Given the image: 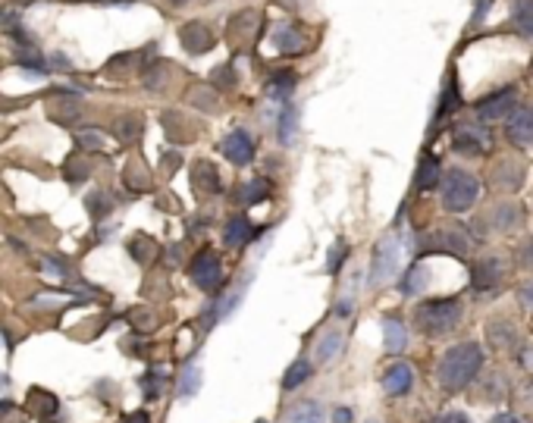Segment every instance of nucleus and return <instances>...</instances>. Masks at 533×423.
Here are the masks:
<instances>
[{"instance_id":"1","label":"nucleus","mask_w":533,"mask_h":423,"mask_svg":"<svg viewBox=\"0 0 533 423\" xmlns=\"http://www.w3.org/2000/svg\"><path fill=\"white\" fill-rule=\"evenodd\" d=\"M483 367V348L473 342H465V345H455L442 355L440 361V383L446 392H461L473 377L477 371Z\"/></svg>"},{"instance_id":"2","label":"nucleus","mask_w":533,"mask_h":423,"mask_svg":"<svg viewBox=\"0 0 533 423\" xmlns=\"http://www.w3.org/2000/svg\"><path fill=\"white\" fill-rule=\"evenodd\" d=\"M461 301L458 298H440V301H426V305L418 307L414 320L418 326L426 332V336H446L455 326L461 323Z\"/></svg>"},{"instance_id":"3","label":"nucleus","mask_w":533,"mask_h":423,"mask_svg":"<svg viewBox=\"0 0 533 423\" xmlns=\"http://www.w3.org/2000/svg\"><path fill=\"white\" fill-rule=\"evenodd\" d=\"M477 179L471 172H461V170H452L442 182V201H446L449 211H467V207L477 201Z\"/></svg>"},{"instance_id":"4","label":"nucleus","mask_w":533,"mask_h":423,"mask_svg":"<svg viewBox=\"0 0 533 423\" xmlns=\"http://www.w3.org/2000/svg\"><path fill=\"white\" fill-rule=\"evenodd\" d=\"M399 260H402V248L399 242H395L393 235L383 238L380 245H377V251H373V267H370V283L380 285L386 283V279L395 276V270H399Z\"/></svg>"},{"instance_id":"5","label":"nucleus","mask_w":533,"mask_h":423,"mask_svg":"<svg viewBox=\"0 0 533 423\" xmlns=\"http://www.w3.org/2000/svg\"><path fill=\"white\" fill-rule=\"evenodd\" d=\"M192 279L198 289L204 291H213L217 285L223 283V267H220V258L213 251H201L198 258L192 260Z\"/></svg>"},{"instance_id":"6","label":"nucleus","mask_w":533,"mask_h":423,"mask_svg":"<svg viewBox=\"0 0 533 423\" xmlns=\"http://www.w3.org/2000/svg\"><path fill=\"white\" fill-rule=\"evenodd\" d=\"M489 145V135L480 132L473 123H458V129H455V148H458L461 154H480V148Z\"/></svg>"},{"instance_id":"7","label":"nucleus","mask_w":533,"mask_h":423,"mask_svg":"<svg viewBox=\"0 0 533 423\" xmlns=\"http://www.w3.org/2000/svg\"><path fill=\"white\" fill-rule=\"evenodd\" d=\"M411 383H414V367L402 361V364L386 371V377H383V392H386V395H405V392L411 389Z\"/></svg>"},{"instance_id":"8","label":"nucleus","mask_w":533,"mask_h":423,"mask_svg":"<svg viewBox=\"0 0 533 423\" xmlns=\"http://www.w3.org/2000/svg\"><path fill=\"white\" fill-rule=\"evenodd\" d=\"M514 98H518V94H514V88L493 94V98H487L483 104L477 107V116H483V119H505V113L514 110Z\"/></svg>"},{"instance_id":"9","label":"nucleus","mask_w":533,"mask_h":423,"mask_svg":"<svg viewBox=\"0 0 533 423\" xmlns=\"http://www.w3.org/2000/svg\"><path fill=\"white\" fill-rule=\"evenodd\" d=\"M223 154H227L233 164L245 166L248 160L254 157V141L248 139V132H242V129H235L233 135H229L227 141H223Z\"/></svg>"},{"instance_id":"10","label":"nucleus","mask_w":533,"mask_h":423,"mask_svg":"<svg viewBox=\"0 0 533 423\" xmlns=\"http://www.w3.org/2000/svg\"><path fill=\"white\" fill-rule=\"evenodd\" d=\"M342 345H346V336H342L339 330H330V332H323L320 336V342H317V361L320 364H330V361H336L339 357V351H342Z\"/></svg>"},{"instance_id":"11","label":"nucleus","mask_w":533,"mask_h":423,"mask_svg":"<svg viewBox=\"0 0 533 423\" xmlns=\"http://www.w3.org/2000/svg\"><path fill=\"white\" fill-rule=\"evenodd\" d=\"M323 420H327V411H323V404H317V402L295 404L286 417V423H323Z\"/></svg>"},{"instance_id":"12","label":"nucleus","mask_w":533,"mask_h":423,"mask_svg":"<svg viewBox=\"0 0 533 423\" xmlns=\"http://www.w3.org/2000/svg\"><path fill=\"white\" fill-rule=\"evenodd\" d=\"M508 135H512V141H518V145H533V107L530 110H521L518 116L512 119Z\"/></svg>"},{"instance_id":"13","label":"nucleus","mask_w":533,"mask_h":423,"mask_svg":"<svg viewBox=\"0 0 533 423\" xmlns=\"http://www.w3.org/2000/svg\"><path fill=\"white\" fill-rule=\"evenodd\" d=\"M383 336H386V351H393V355H402L408 345V330L405 323H399L395 317H389L386 323H383Z\"/></svg>"},{"instance_id":"14","label":"nucleus","mask_w":533,"mask_h":423,"mask_svg":"<svg viewBox=\"0 0 533 423\" xmlns=\"http://www.w3.org/2000/svg\"><path fill=\"white\" fill-rule=\"evenodd\" d=\"M251 235H254V229H251V223H248L245 217L229 219V226H227V245L229 248H242Z\"/></svg>"},{"instance_id":"15","label":"nucleus","mask_w":533,"mask_h":423,"mask_svg":"<svg viewBox=\"0 0 533 423\" xmlns=\"http://www.w3.org/2000/svg\"><path fill=\"white\" fill-rule=\"evenodd\" d=\"M305 379H311V364H307L305 357H298L292 367L286 371V379H282V389H295V386H301Z\"/></svg>"},{"instance_id":"16","label":"nucleus","mask_w":533,"mask_h":423,"mask_svg":"<svg viewBox=\"0 0 533 423\" xmlns=\"http://www.w3.org/2000/svg\"><path fill=\"white\" fill-rule=\"evenodd\" d=\"M424 283H426L424 267H411V270L405 273V279H402V295H418V291L424 289Z\"/></svg>"},{"instance_id":"17","label":"nucleus","mask_w":533,"mask_h":423,"mask_svg":"<svg viewBox=\"0 0 533 423\" xmlns=\"http://www.w3.org/2000/svg\"><path fill=\"white\" fill-rule=\"evenodd\" d=\"M274 41H276V47H280V51H286V53H295V51L301 47V38H298V35H295L289 26H280V28H276Z\"/></svg>"},{"instance_id":"18","label":"nucleus","mask_w":533,"mask_h":423,"mask_svg":"<svg viewBox=\"0 0 533 423\" xmlns=\"http://www.w3.org/2000/svg\"><path fill=\"white\" fill-rule=\"evenodd\" d=\"M436 176H440V164H436V160H424V166H420V176H418V188H420V192L434 188L436 186Z\"/></svg>"},{"instance_id":"19","label":"nucleus","mask_w":533,"mask_h":423,"mask_svg":"<svg viewBox=\"0 0 533 423\" xmlns=\"http://www.w3.org/2000/svg\"><path fill=\"white\" fill-rule=\"evenodd\" d=\"M295 107H286V110H282V116H280V129H276V132H280V141L282 145H289V141L295 139Z\"/></svg>"},{"instance_id":"20","label":"nucleus","mask_w":533,"mask_h":423,"mask_svg":"<svg viewBox=\"0 0 533 423\" xmlns=\"http://www.w3.org/2000/svg\"><path fill=\"white\" fill-rule=\"evenodd\" d=\"M266 192H270V186H266L264 179H258V182H248V186L242 188V204H254V201H264Z\"/></svg>"},{"instance_id":"21","label":"nucleus","mask_w":533,"mask_h":423,"mask_svg":"<svg viewBox=\"0 0 533 423\" xmlns=\"http://www.w3.org/2000/svg\"><path fill=\"white\" fill-rule=\"evenodd\" d=\"M198 386H201V371L198 367H188L186 373H182V379H179V395H195V392H198Z\"/></svg>"},{"instance_id":"22","label":"nucleus","mask_w":533,"mask_h":423,"mask_svg":"<svg viewBox=\"0 0 533 423\" xmlns=\"http://www.w3.org/2000/svg\"><path fill=\"white\" fill-rule=\"evenodd\" d=\"M295 88V79L292 73H276V79L270 82V94H280V98H286L289 92Z\"/></svg>"},{"instance_id":"23","label":"nucleus","mask_w":533,"mask_h":423,"mask_svg":"<svg viewBox=\"0 0 533 423\" xmlns=\"http://www.w3.org/2000/svg\"><path fill=\"white\" fill-rule=\"evenodd\" d=\"M160 383H163V377H160V373H147V377L141 379V386H145V395L147 398H157Z\"/></svg>"},{"instance_id":"24","label":"nucleus","mask_w":533,"mask_h":423,"mask_svg":"<svg viewBox=\"0 0 533 423\" xmlns=\"http://www.w3.org/2000/svg\"><path fill=\"white\" fill-rule=\"evenodd\" d=\"M514 20H518V22H521V26H524V28H527V32H530V35H533V10H530V4H524V7H521V10H518V16H514Z\"/></svg>"},{"instance_id":"25","label":"nucleus","mask_w":533,"mask_h":423,"mask_svg":"<svg viewBox=\"0 0 533 423\" xmlns=\"http://www.w3.org/2000/svg\"><path fill=\"white\" fill-rule=\"evenodd\" d=\"M434 423H471V420H467L461 411H449V414H442L440 420H434Z\"/></svg>"},{"instance_id":"26","label":"nucleus","mask_w":533,"mask_h":423,"mask_svg":"<svg viewBox=\"0 0 533 423\" xmlns=\"http://www.w3.org/2000/svg\"><path fill=\"white\" fill-rule=\"evenodd\" d=\"M120 423H151V417H147L145 411H132V414H126Z\"/></svg>"},{"instance_id":"27","label":"nucleus","mask_w":533,"mask_h":423,"mask_svg":"<svg viewBox=\"0 0 533 423\" xmlns=\"http://www.w3.org/2000/svg\"><path fill=\"white\" fill-rule=\"evenodd\" d=\"M333 420L336 423H352V411H348V408H336Z\"/></svg>"},{"instance_id":"28","label":"nucleus","mask_w":533,"mask_h":423,"mask_svg":"<svg viewBox=\"0 0 533 423\" xmlns=\"http://www.w3.org/2000/svg\"><path fill=\"white\" fill-rule=\"evenodd\" d=\"M493 423H521L518 417H512V414H502V417H496Z\"/></svg>"},{"instance_id":"29","label":"nucleus","mask_w":533,"mask_h":423,"mask_svg":"<svg viewBox=\"0 0 533 423\" xmlns=\"http://www.w3.org/2000/svg\"><path fill=\"white\" fill-rule=\"evenodd\" d=\"M258 423H266V420H258Z\"/></svg>"}]
</instances>
